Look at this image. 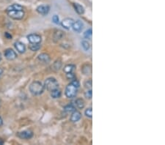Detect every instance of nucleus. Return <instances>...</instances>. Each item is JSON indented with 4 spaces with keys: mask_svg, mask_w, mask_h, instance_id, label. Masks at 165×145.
Here are the masks:
<instances>
[{
    "mask_svg": "<svg viewBox=\"0 0 165 145\" xmlns=\"http://www.w3.org/2000/svg\"><path fill=\"white\" fill-rule=\"evenodd\" d=\"M74 9H75L76 12H77L78 14H79V15H82V14H84V12H85V8H84L83 6L78 4V3H74Z\"/></svg>",
    "mask_w": 165,
    "mask_h": 145,
    "instance_id": "4468645a",
    "label": "nucleus"
},
{
    "mask_svg": "<svg viewBox=\"0 0 165 145\" xmlns=\"http://www.w3.org/2000/svg\"><path fill=\"white\" fill-rule=\"evenodd\" d=\"M3 74V70L1 69V68H0V78H1V76H2Z\"/></svg>",
    "mask_w": 165,
    "mask_h": 145,
    "instance_id": "72a5a7b5",
    "label": "nucleus"
},
{
    "mask_svg": "<svg viewBox=\"0 0 165 145\" xmlns=\"http://www.w3.org/2000/svg\"><path fill=\"white\" fill-rule=\"evenodd\" d=\"M44 86L40 82H33L29 86V91L33 95H40L44 91Z\"/></svg>",
    "mask_w": 165,
    "mask_h": 145,
    "instance_id": "f257e3e1",
    "label": "nucleus"
},
{
    "mask_svg": "<svg viewBox=\"0 0 165 145\" xmlns=\"http://www.w3.org/2000/svg\"><path fill=\"white\" fill-rule=\"evenodd\" d=\"M52 21L54 24H58L60 23V18H59V16L57 15H54V16L52 17Z\"/></svg>",
    "mask_w": 165,
    "mask_h": 145,
    "instance_id": "bb28decb",
    "label": "nucleus"
},
{
    "mask_svg": "<svg viewBox=\"0 0 165 145\" xmlns=\"http://www.w3.org/2000/svg\"><path fill=\"white\" fill-rule=\"evenodd\" d=\"M2 125H3V120H2V119H1V117H0V127H1Z\"/></svg>",
    "mask_w": 165,
    "mask_h": 145,
    "instance_id": "473e14b6",
    "label": "nucleus"
},
{
    "mask_svg": "<svg viewBox=\"0 0 165 145\" xmlns=\"http://www.w3.org/2000/svg\"><path fill=\"white\" fill-rule=\"evenodd\" d=\"M64 36L63 32L61 30H57L54 32V41H57V40H60V39H62Z\"/></svg>",
    "mask_w": 165,
    "mask_h": 145,
    "instance_id": "f3484780",
    "label": "nucleus"
},
{
    "mask_svg": "<svg viewBox=\"0 0 165 145\" xmlns=\"http://www.w3.org/2000/svg\"><path fill=\"white\" fill-rule=\"evenodd\" d=\"M74 22V20L73 19V18H65V19L62 21V26H63L65 29H70L71 27H72Z\"/></svg>",
    "mask_w": 165,
    "mask_h": 145,
    "instance_id": "1a4fd4ad",
    "label": "nucleus"
},
{
    "mask_svg": "<svg viewBox=\"0 0 165 145\" xmlns=\"http://www.w3.org/2000/svg\"><path fill=\"white\" fill-rule=\"evenodd\" d=\"M82 73L85 75H88L90 73H91L92 72V68H91V65H85L82 67Z\"/></svg>",
    "mask_w": 165,
    "mask_h": 145,
    "instance_id": "6ab92c4d",
    "label": "nucleus"
},
{
    "mask_svg": "<svg viewBox=\"0 0 165 145\" xmlns=\"http://www.w3.org/2000/svg\"><path fill=\"white\" fill-rule=\"evenodd\" d=\"M82 48L85 50V51H88L90 48V43H88V41H86V40H83V41L82 42Z\"/></svg>",
    "mask_w": 165,
    "mask_h": 145,
    "instance_id": "b1692460",
    "label": "nucleus"
},
{
    "mask_svg": "<svg viewBox=\"0 0 165 145\" xmlns=\"http://www.w3.org/2000/svg\"><path fill=\"white\" fill-rule=\"evenodd\" d=\"M4 57L8 60H14L17 58V54L12 48H7L4 51Z\"/></svg>",
    "mask_w": 165,
    "mask_h": 145,
    "instance_id": "39448f33",
    "label": "nucleus"
},
{
    "mask_svg": "<svg viewBox=\"0 0 165 145\" xmlns=\"http://www.w3.org/2000/svg\"><path fill=\"white\" fill-rule=\"evenodd\" d=\"M29 48L31 51H37L40 48V43H30Z\"/></svg>",
    "mask_w": 165,
    "mask_h": 145,
    "instance_id": "4be33fe9",
    "label": "nucleus"
},
{
    "mask_svg": "<svg viewBox=\"0 0 165 145\" xmlns=\"http://www.w3.org/2000/svg\"><path fill=\"white\" fill-rule=\"evenodd\" d=\"M17 136L22 139H30L31 138L33 137V132L29 130H23L21 132H18L17 133Z\"/></svg>",
    "mask_w": 165,
    "mask_h": 145,
    "instance_id": "423d86ee",
    "label": "nucleus"
},
{
    "mask_svg": "<svg viewBox=\"0 0 165 145\" xmlns=\"http://www.w3.org/2000/svg\"><path fill=\"white\" fill-rule=\"evenodd\" d=\"M24 10V8H23L22 6L20 5V4H12V5L9 6V7L7 8V10H6V11H7V10Z\"/></svg>",
    "mask_w": 165,
    "mask_h": 145,
    "instance_id": "a211bd4d",
    "label": "nucleus"
},
{
    "mask_svg": "<svg viewBox=\"0 0 165 145\" xmlns=\"http://www.w3.org/2000/svg\"><path fill=\"white\" fill-rule=\"evenodd\" d=\"M81 117H82V114L78 111H74L71 116V121L73 122H76L80 120Z\"/></svg>",
    "mask_w": 165,
    "mask_h": 145,
    "instance_id": "f8f14e48",
    "label": "nucleus"
},
{
    "mask_svg": "<svg viewBox=\"0 0 165 145\" xmlns=\"http://www.w3.org/2000/svg\"><path fill=\"white\" fill-rule=\"evenodd\" d=\"M7 15L11 18L15 20H21L24 18V10H7Z\"/></svg>",
    "mask_w": 165,
    "mask_h": 145,
    "instance_id": "20e7f679",
    "label": "nucleus"
},
{
    "mask_svg": "<svg viewBox=\"0 0 165 145\" xmlns=\"http://www.w3.org/2000/svg\"><path fill=\"white\" fill-rule=\"evenodd\" d=\"M85 115H86L88 117L92 118V117H93V110H92L91 107L87 109L86 110H85Z\"/></svg>",
    "mask_w": 165,
    "mask_h": 145,
    "instance_id": "393cba45",
    "label": "nucleus"
},
{
    "mask_svg": "<svg viewBox=\"0 0 165 145\" xmlns=\"http://www.w3.org/2000/svg\"><path fill=\"white\" fill-rule=\"evenodd\" d=\"M14 46H15V49L18 51V53L20 54H24L26 51V46L23 43L20 41H17L14 43Z\"/></svg>",
    "mask_w": 165,
    "mask_h": 145,
    "instance_id": "9d476101",
    "label": "nucleus"
},
{
    "mask_svg": "<svg viewBox=\"0 0 165 145\" xmlns=\"http://www.w3.org/2000/svg\"><path fill=\"white\" fill-rule=\"evenodd\" d=\"M59 62H60V61H59ZM59 62H54V68H55V69H56V70H59L60 68H61L62 64H60V65H58Z\"/></svg>",
    "mask_w": 165,
    "mask_h": 145,
    "instance_id": "c756f323",
    "label": "nucleus"
},
{
    "mask_svg": "<svg viewBox=\"0 0 165 145\" xmlns=\"http://www.w3.org/2000/svg\"><path fill=\"white\" fill-rule=\"evenodd\" d=\"M36 10L40 15H46L49 13V10H50V7L49 5H40L37 7Z\"/></svg>",
    "mask_w": 165,
    "mask_h": 145,
    "instance_id": "6e6552de",
    "label": "nucleus"
},
{
    "mask_svg": "<svg viewBox=\"0 0 165 145\" xmlns=\"http://www.w3.org/2000/svg\"><path fill=\"white\" fill-rule=\"evenodd\" d=\"M1 100H0V107H1Z\"/></svg>",
    "mask_w": 165,
    "mask_h": 145,
    "instance_id": "c9c22d12",
    "label": "nucleus"
},
{
    "mask_svg": "<svg viewBox=\"0 0 165 145\" xmlns=\"http://www.w3.org/2000/svg\"><path fill=\"white\" fill-rule=\"evenodd\" d=\"M92 35H93V31H92L91 29H88V30L85 31V33H84V37L86 39H88V40H91Z\"/></svg>",
    "mask_w": 165,
    "mask_h": 145,
    "instance_id": "5701e85b",
    "label": "nucleus"
},
{
    "mask_svg": "<svg viewBox=\"0 0 165 145\" xmlns=\"http://www.w3.org/2000/svg\"><path fill=\"white\" fill-rule=\"evenodd\" d=\"M75 105L78 109H84V107H85V103L83 99H82V98H78V99H76L75 101Z\"/></svg>",
    "mask_w": 165,
    "mask_h": 145,
    "instance_id": "2eb2a0df",
    "label": "nucleus"
},
{
    "mask_svg": "<svg viewBox=\"0 0 165 145\" xmlns=\"http://www.w3.org/2000/svg\"><path fill=\"white\" fill-rule=\"evenodd\" d=\"M28 41L30 43H41V36L38 34H30L27 36Z\"/></svg>",
    "mask_w": 165,
    "mask_h": 145,
    "instance_id": "0eeeda50",
    "label": "nucleus"
},
{
    "mask_svg": "<svg viewBox=\"0 0 165 145\" xmlns=\"http://www.w3.org/2000/svg\"><path fill=\"white\" fill-rule=\"evenodd\" d=\"M66 76L68 79H71H71H74V78H75V75H74L72 72L66 73Z\"/></svg>",
    "mask_w": 165,
    "mask_h": 145,
    "instance_id": "c85d7f7f",
    "label": "nucleus"
},
{
    "mask_svg": "<svg viewBox=\"0 0 165 145\" xmlns=\"http://www.w3.org/2000/svg\"><path fill=\"white\" fill-rule=\"evenodd\" d=\"M78 89H79V87L77 86L71 82L69 85L67 86L66 89H65V95L68 98H74L77 94Z\"/></svg>",
    "mask_w": 165,
    "mask_h": 145,
    "instance_id": "7ed1b4c3",
    "label": "nucleus"
},
{
    "mask_svg": "<svg viewBox=\"0 0 165 145\" xmlns=\"http://www.w3.org/2000/svg\"><path fill=\"white\" fill-rule=\"evenodd\" d=\"M43 86H44V88L49 92H51L53 91V90H56V89L59 88L58 82L56 80V79L52 77L48 78V79L45 81L44 85Z\"/></svg>",
    "mask_w": 165,
    "mask_h": 145,
    "instance_id": "f03ea898",
    "label": "nucleus"
},
{
    "mask_svg": "<svg viewBox=\"0 0 165 145\" xmlns=\"http://www.w3.org/2000/svg\"><path fill=\"white\" fill-rule=\"evenodd\" d=\"M4 144V140H2V138H0V145Z\"/></svg>",
    "mask_w": 165,
    "mask_h": 145,
    "instance_id": "2f4dec72",
    "label": "nucleus"
},
{
    "mask_svg": "<svg viewBox=\"0 0 165 145\" xmlns=\"http://www.w3.org/2000/svg\"><path fill=\"white\" fill-rule=\"evenodd\" d=\"M85 87L86 88H88V89H91L92 88V81L90 80L89 81H87L86 82H85Z\"/></svg>",
    "mask_w": 165,
    "mask_h": 145,
    "instance_id": "cd10ccee",
    "label": "nucleus"
},
{
    "mask_svg": "<svg viewBox=\"0 0 165 145\" xmlns=\"http://www.w3.org/2000/svg\"><path fill=\"white\" fill-rule=\"evenodd\" d=\"M64 111H65L66 113H73L74 111H76V108L72 104H69V105H67L66 106H65Z\"/></svg>",
    "mask_w": 165,
    "mask_h": 145,
    "instance_id": "aec40b11",
    "label": "nucleus"
},
{
    "mask_svg": "<svg viewBox=\"0 0 165 145\" xmlns=\"http://www.w3.org/2000/svg\"><path fill=\"white\" fill-rule=\"evenodd\" d=\"M85 96L86 98H88V99H91L92 97H93V91H92L91 89H90V90H88L87 92H85Z\"/></svg>",
    "mask_w": 165,
    "mask_h": 145,
    "instance_id": "a878e982",
    "label": "nucleus"
},
{
    "mask_svg": "<svg viewBox=\"0 0 165 145\" xmlns=\"http://www.w3.org/2000/svg\"><path fill=\"white\" fill-rule=\"evenodd\" d=\"M4 37L7 39H9V40L12 38V35H10V33H8V32H5V33H4Z\"/></svg>",
    "mask_w": 165,
    "mask_h": 145,
    "instance_id": "7c9ffc66",
    "label": "nucleus"
},
{
    "mask_svg": "<svg viewBox=\"0 0 165 145\" xmlns=\"http://www.w3.org/2000/svg\"><path fill=\"white\" fill-rule=\"evenodd\" d=\"M62 95L61 90H59V89H56V90H53L51 92V98H54V99H57V98H60Z\"/></svg>",
    "mask_w": 165,
    "mask_h": 145,
    "instance_id": "dca6fc26",
    "label": "nucleus"
},
{
    "mask_svg": "<svg viewBox=\"0 0 165 145\" xmlns=\"http://www.w3.org/2000/svg\"><path fill=\"white\" fill-rule=\"evenodd\" d=\"M84 26V24L80 21V20H78V21H74V24H73L72 28L74 31L76 32H79L82 30Z\"/></svg>",
    "mask_w": 165,
    "mask_h": 145,
    "instance_id": "9b49d317",
    "label": "nucleus"
},
{
    "mask_svg": "<svg viewBox=\"0 0 165 145\" xmlns=\"http://www.w3.org/2000/svg\"><path fill=\"white\" fill-rule=\"evenodd\" d=\"M1 60V53H0V61Z\"/></svg>",
    "mask_w": 165,
    "mask_h": 145,
    "instance_id": "f704fd0d",
    "label": "nucleus"
},
{
    "mask_svg": "<svg viewBox=\"0 0 165 145\" xmlns=\"http://www.w3.org/2000/svg\"><path fill=\"white\" fill-rule=\"evenodd\" d=\"M75 68L76 66L74 65H65V68H64V72L65 73L73 72V71H74Z\"/></svg>",
    "mask_w": 165,
    "mask_h": 145,
    "instance_id": "412c9836",
    "label": "nucleus"
},
{
    "mask_svg": "<svg viewBox=\"0 0 165 145\" xmlns=\"http://www.w3.org/2000/svg\"><path fill=\"white\" fill-rule=\"evenodd\" d=\"M38 60L42 62H44V63H48V62H50V57H49V54H40L38 57Z\"/></svg>",
    "mask_w": 165,
    "mask_h": 145,
    "instance_id": "ddd939ff",
    "label": "nucleus"
}]
</instances>
